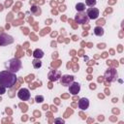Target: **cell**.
Segmentation results:
<instances>
[{"label": "cell", "mask_w": 124, "mask_h": 124, "mask_svg": "<svg viewBox=\"0 0 124 124\" xmlns=\"http://www.w3.org/2000/svg\"><path fill=\"white\" fill-rule=\"evenodd\" d=\"M17 80V78L15 73H12L8 70L0 72V85L5 86L6 88L13 87Z\"/></svg>", "instance_id": "6da1fadb"}, {"label": "cell", "mask_w": 124, "mask_h": 124, "mask_svg": "<svg viewBox=\"0 0 124 124\" xmlns=\"http://www.w3.org/2000/svg\"><path fill=\"white\" fill-rule=\"evenodd\" d=\"M22 64H21V61L18 59V58H12L10 60H8L6 63H5V68L6 70L12 72V73H17L20 68H21Z\"/></svg>", "instance_id": "7a4b0ae2"}, {"label": "cell", "mask_w": 124, "mask_h": 124, "mask_svg": "<svg viewBox=\"0 0 124 124\" xmlns=\"http://www.w3.org/2000/svg\"><path fill=\"white\" fill-rule=\"evenodd\" d=\"M117 77H118V74H117V71L113 68L111 69H108L106 71L105 73V78L108 81L111 82V81H114L115 79H117Z\"/></svg>", "instance_id": "3957f363"}, {"label": "cell", "mask_w": 124, "mask_h": 124, "mask_svg": "<svg viewBox=\"0 0 124 124\" xmlns=\"http://www.w3.org/2000/svg\"><path fill=\"white\" fill-rule=\"evenodd\" d=\"M14 43V38L6 33L0 34V46H8Z\"/></svg>", "instance_id": "277c9868"}, {"label": "cell", "mask_w": 124, "mask_h": 124, "mask_svg": "<svg viewBox=\"0 0 124 124\" xmlns=\"http://www.w3.org/2000/svg\"><path fill=\"white\" fill-rule=\"evenodd\" d=\"M86 16L89 19H97L99 17V10L97 8H93V7H90L86 10Z\"/></svg>", "instance_id": "5b68a950"}, {"label": "cell", "mask_w": 124, "mask_h": 124, "mask_svg": "<svg viewBox=\"0 0 124 124\" xmlns=\"http://www.w3.org/2000/svg\"><path fill=\"white\" fill-rule=\"evenodd\" d=\"M75 20L79 23V24H84V23H88L89 18L87 17L86 14L83 12H78V14L75 16Z\"/></svg>", "instance_id": "8992f818"}, {"label": "cell", "mask_w": 124, "mask_h": 124, "mask_svg": "<svg viewBox=\"0 0 124 124\" xmlns=\"http://www.w3.org/2000/svg\"><path fill=\"white\" fill-rule=\"evenodd\" d=\"M30 91L27 88H20L17 92V97L21 101H28L30 99Z\"/></svg>", "instance_id": "52a82bcc"}, {"label": "cell", "mask_w": 124, "mask_h": 124, "mask_svg": "<svg viewBox=\"0 0 124 124\" xmlns=\"http://www.w3.org/2000/svg\"><path fill=\"white\" fill-rule=\"evenodd\" d=\"M75 80L74 76H70V75H64L62 77H60V83L63 86H69L73 81Z\"/></svg>", "instance_id": "ba28073f"}, {"label": "cell", "mask_w": 124, "mask_h": 124, "mask_svg": "<svg viewBox=\"0 0 124 124\" xmlns=\"http://www.w3.org/2000/svg\"><path fill=\"white\" fill-rule=\"evenodd\" d=\"M80 91V84L77 81H73L70 85H69V92L72 95H77L78 94Z\"/></svg>", "instance_id": "9c48e42d"}, {"label": "cell", "mask_w": 124, "mask_h": 124, "mask_svg": "<svg viewBox=\"0 0 124 124\" xmlns=\"http://www.w3.org/2000/svg\"><path fill=\"white\" fill-rule=\"evenodd\" d=\"M78 108H80L81 110H85L88 108L89 107V100L87 98H80L78 102Z\"/></svg>", "instance_id": "30bf717a"}, {"label": "cell", "mask_w": 124, "mask_h": 124, "mask_svg": "<svg viewBox=\"0 0 124 124\" xmlns=\"http://www.w3.org/2000/svg\"><path fill=\"white\" fill-rule=\"evenodd\" d=\"M59 78H60V72H59V71L52 70V71H50L49 74H48V78H49L50 80H54V81H56Z\"/></svg>", "instance_id": "8fae6325"}, {"label": "cell", "mask_w": 124, "mask_h": 124, "mask_svg": "<svg viewBox=\"0 0 124 124\" xmlns=\"http://www.w3.org/2000/svg\"><path fill=\"white\" fill-rule=\"evenodd\" d=\"M32 55H33V57H34V58H38V59H41V58H43V57H44L45 53H44V51H43L42 49H40V48H37V49H35V50L33 51Z\"/></svg>", "instance_id": "7c38bea8"}, {"label": "cell", "mask_w": 124, "mask_h": 124, "mask_svg": "<svg viewBox=\"0 0 124 124\" xmlns=\"http://www.w3.org/2000/svg\"><path fill=\"white\" fill-rule=\"evenodd\" d=\"M94 34L96 35V36H98V37H101V36H103L104 35V33H105V31H104V29H103V27H101V26H96L95 28H94Z\"/></svg>", "instance_id": "4fadbf2b"}, {"label": "cell", "mask_w": 124, "mask_h": 124, "mask_svg": "<svg viewBox=\"0 0 124 124\" xmlns=\"http://www.w3.org/2000/svg\"><path fill=\"white\" fill-rule=\"evenodd\" d=\"M76 10L78 12H83L85 11V4L84 3H81V2H78L76 4Z\"/></svg>", "instance_id": "5bb4252c"}, {"label": "cell", "mask_w": 124, "mask_h": 124, "mask_svg": "<svg viewBox=\"0 0 124 124\" xmlns=\"http://www.w3.org/2000/svg\"><path fill=\"white\" fill-rule=\"evenodd\" d=\"M32 65H33V67H34L35 69H39V68H41V66H42V62L40 61V59L35 58V59L32 61Z\"/></svg>", "instance_id": "9a60e30c"}, {"label": "cell", "mask_w": 124, "mask_h": 124, "mask_svg": "<svg viewBox=\"0 0 124 124\" xmlns=\"http://www.w3.org/2000/svg\"><path fill=\"white\" fill-rule=\"evenodd\" d=\"M96 3H97L96 0H85V5L88 7H94Z\"/></svg>", "instance_id": "2e32d148"}, {"label": "cell", "mask_w": 124, "mask_h": 124, "mask_svg": "<svg viewBox=\"0 0 124 124\" xmlns=\"http://www.w3.org/2000/svg\"><path fill=\"white\" fill-rule=\"evenodd\" d=\"M35 100H36L37 103H43V101H44V96H42V95H37V96L35 97Z\"/></svg>", "instance_id": "e0dca14e"}, {"label": "cell", "mask_w": 124, "mask_h": 124, "mask_svg": "<svg viewBox=\"0 0 124 124\" xmlns=\"http://www.w3.org/2000/svg\"><path fill=\"white\" fill-rule=\"evenodd\" d=\"M4 93H6V87L0 85V95H3Z\"/></svg>", "instance_id": "ac0fdd59"}, {"label": "cell", "mask_w": 124, "mask_h": 124, "mask_svg": "<svg viewBox=\"0 0 124 124\" xmlns=\"http://www.w3.org/2000/svg\"><path fill=\"white\" fill-rule=\"evenodd\" d=\"M54 122H61V123H64V120H63V119H55Z\"/></svg>", "instance_id": "d6986e66"}]
</instances>
